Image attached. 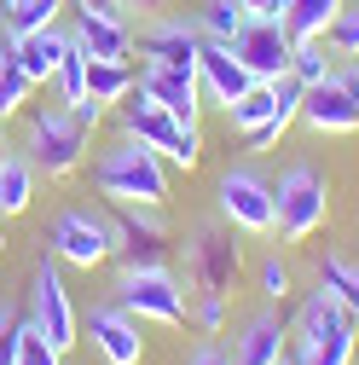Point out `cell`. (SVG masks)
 <instances>
[{
	"label": "cell",
	"mask_w": 359,
	"mask_h": 365,
	"mask_svg": "<svg viewBox=\"0 0 359 365\" xmlns=\"http://www.w3.org/2000/svg\"><path fill=\"white\" fill-rule=\"evenodd\" d=\"M93 192L105 203H168V163L151 145L116 133L93 157Z\"/></svg>",
	"instance_id": "1"
},
{
	"label": "cell",
	"mask_w": 359,
	"mask_h": 365,
	"mask_svg": "<svg viewBox=\"0 0 359 365\" xmlns=\"http://www.w3.org/2000/svg\"><path fill=\"white\" fill-rule=\"evenodd\" d=\"M359 354V319L319 284L307 290L301 313H296V336H290V359L296 365H353Z\"/></svg>",
	"instance_id": "2"
},
{
	"label": "cell",
	"mask_w": 359,
	"mask_h": 365,
	"mask_svg": "<svg viewBox=\"0 0 359 365\" xmlns=\"http://www.w3.org/2000/svg\"><path fill=\"white\" fill-rule=\"evenodd\" d=\"M116 133L151 145L168 168H197V163H203V133H197V122L168 116L151 93H140V87H133V93L116 105Z\"/></svg>",
	"instance_id": "3"
},
{
	"label": "cell",
	"mask_w": 359,
	"mask_h": 365,
	"mask_svg": "<svg viewBox=\"0 0 359 365\" xmlns=\"http://www.w3.org/2000/svg\"><path fill=\"white\" fill-rule=\"evenodd\" d=\"M35 174H47V180H70L81 163H87V128L76 122L70 105H35L24 116V145H18Z\"/></svg>",
	"instance_id": "4"
},
{
	"label": "cell",
	"mask_w": 359,
	"mask_h": 365,
	"mask_svg": "<svg viewBox=\"0 0 359 365\" xmlns=\"http://www.w3.org/2000/svg\"><path fill=\"white\" fill-rule=\"evenodd\" d=\"M116 307L133 313L140 325H186L192 307H186V284H180V272H168L162 261L151 267H122L116 279Z\"/></svg>",
	"instance_id": "5"
},
{
	"label": "cell",
	"mask_w": 359,
	"mask_h": 365,
	"mask_svg": "<svg viewBox=\"0 0 359 365\" xmlns=\"http://www.w3.org/2000/svg\"><path fill=\"white\" fill-rule=\"evenodd\" d=\"M273 197H279V238L284 244H307L331 215V186H325V174L313 163H290L279 174Z\"/></svg>",
	"instance_id": "6"
},
{
	"label": "cell",
	"mask_w": 359,
	"mask_h": 365,
	"mask_svg": "<svg viewBox=\"0 0 359 365\" xmlns=\"http://www.w3.org/2000/svg\"><path fill=\"white\" fill-rule=\"evenodd\" d=\"M244 267V250H238V232L227 220H197L192 238H186V284L203 290V296H227L232 279Z\"/></svg>",
	"instance_id": "7"
},
{
	"label": "cell",
	"mask_w": 359,
	"mask_h": 365,
	"mask_svg": "<svg viewBox=\"0 0 359 365\" xmlns=\"http://www.w3.org/2000/svg\"><path fill=\"white\" fill-rule=\"evenodd\" d=\"M47 250H53V261L81 267V272L105 267L116 255V220H110V209H64L53 220V232H47Z\"/></svg>",
	"instance_id": "8"
},
{
	"label": "cell",
	"mask_w": 359,
	"mask_h": 365,
	"mask_svg": "<svg viewBox=\"0 0 359 365\" xmlns=\"http://www.w3.org/2000/svg\"><path fill=\"white\" fill-rule=\"evenodd\" d=\"M220 220L232 232H249V238H273L279 232V197H273V180L255 174V168H227L220 174Z\"/></svg>",
	"instance_id": "9"
},
{
	"label": "cell",
	"mask_w": 359,
	"mask_h": 365,
	"mask_svg": "<svg viewBox=\"0 0 359 365\" xmlns=\"http://www.w3.org/2000/svg\"><path fill=\"white\" fill-rule=\"evenodd\" d=\"M133 53H140L145 64L197 70V53H203V29H197V18H180V12H157V18H140V29H133Z\"/></svg>",
	"instance_id": "10"
},
{
	"label": "cell",
	"mask_w": 359,
	"mask_h": 365,
	"mask_svg": "<svg viewBox=\"0 0 359 365\" xmlns=\"http://www.w3.org/2000/svg\"><path fill=\"white\" fill-rule=\"evenodd\" d=\"M29 319H35V331L47 336L58 354L76 348V302H70V290H64L58 261H47V255L35 261V279H29Z\"/></svg>",
	"instance_id": "11"
},
{
	"label": "cell",
	"mask_w": 359,
	"mask_h": 365,
	"mask_svg": "<svg viewBox=\"0 0 359 365\" xmlns=\"http://www.w3.org/2000/svg\"><path fill=\"white\" fill-rule=\"evenodd\" d=\"M290 47H296V35L284 29V18H249L232 41V53L238 64L255 76V81H279L290 76Z\"/></svg>",
	"instance_id": "12"
},
{
	"label": "cell",
	"mask_w": 359,
	"mask_h": 365,
	"mask_svg": "<svg viewBox=\"0 0 359 365\" xmlns=\"http://www.w3.org/2000/svg\"><path fill=\"white\" fill-rule=\"evenodd\" d=\"M110 220H116V255L128 267L162 261V238H168L162 203H110Z\"/></svg>",
	"instance_id": "13"
},
{
	"label": "cell",
	"mask_w": 359,
	"mask_h": 365,
	"mask_svg": "<svg viewBox=\"0 0 359 365\" xmlns=\"http://www.w3.org/2000/svg\"><path fill=\"white\" fill-rule=\"evenodd\" d=\"M87 336H93V354H99L105 365H140V359H145L140 319H133V313H122L116 302H105V307H93V313H87Z\"/></svg>",
	"instance_id": "14"
},
{
	"label": "cell",
	"mask_w": 359,
	"mask_h": 365,
	"mask_svg": "<svg viewBox=\"0 0 359 365\" xmlns=\"http://www.w3.org/2000/svg\"><path fill=\"white\" fill-rule=\"evenodd\" d=\"M296 122L307 128V133H325V140H342V133H359V105L342 93V87L325 76V81H313V87H301V110H296Z\"/></svg>",
	"instance_id": "15"
},
{
	"label": "cell",
	"mask_w": 359,
	"mask_h": 365,
	"mask_svg": "<svg viewBox=\"0 0 359 365\" xmlns=\"http://www.w3.org/2000/svg\"><path fill=\"white\" fill-rule=\"evenodd\" d=\"M197 87H203V105L232 110V105L249 93V87H255V76L238 64L232 47H220V41H203V53H197Z\"/></svg>",
	"instance_id": "16"
},
{
	"label": "cell",
	"mask_w": 359,
	"mask_h": 365,
	"mask_svg": "<svg viewBox=\"0 0 359 365\" xmlns=\"http://www.w3.org/2000/svg\"><path fill=\"white\" fill-rule=\"evenodd\" d=\"M140 93H151L168 116L180 122H197L203 116V87L197 70H168V64H140Z\"/></svg>",
	"instance_id": "17"
},
{
	"label": "cell",
	"mask_w": 359,
	"mask_h": 365,
	"mask_svg": "<svg viewBox=\"0 0 359 365\" xmlns=\"http://www.w3.org/2000/svg\"><path fill=\"white\" fill-rule=\"evenodd\" d=\"M284 354H290V325L273 307L249 313L238 325V336H232V365H279Z\"/></svg>",
	"instance_id": "18"
},
{
	"label": "cell",
	"mask_w": 359,
	"mask_h": 365,
	"mask_svg": "<svg viewBox=\"0 0 359 365\" xmlns=\"http://www.w3.org/2000/svg\"><path fill=\"white\" fill-rule=\"evenodd\" d=\"M76 47L87 58H133V24L128 18H105V12H76Z\"/></svg>",
	"instance_id": "19"
},
{
	"label": "cell",
	"mask_w": 359,
	"mask_h": 365,
	"mask_svg": "<svg viewBox=\"0 0 359 365\" xmlns=\"http://www.w3.org/2000/svg\"><path fill=\"white\" fill-rule=\"evenodd\" d=\"M70 47H76V35H70L64 24H47V29H35V35L18 41V64H24V76L41 87V81H53V76H58V64H64Z\"/></svg>",
	"instance_id": "20"
},
{
	"label": "cell",
	"mask_w": 359,
	"mask_h": 365,
	"mask_svg": "<svg viewBox=\"0 0 359 365\" xmlns=\"http://www.w3.org/2000/svg\"><path fill=\"white\" fill-rule=\"evenodd\" d=\"M133 87H140L133 58H87V99H99L105 110H116Z\"/></svg>",
	"instance_id": "21"
},
{
	"label": "cell",
	"mask_w": 359,
	"mask_h": 365,
	"mask_svg": "<svg viewBox=\"0 0 359 365\" xmlns=\"http://www.w3.org/2000/svg\"><path fill=\"white\" fill-rule=\"evenodd\" d=\"M35 163L12 145L6 157H0V220H12V215H24L29 203H35Z\"/></svg>",
	"instance_id": "22"
},
{
	"label": "cell",
	"mask_w": 359,
	"mask_h": 365,
	"mask_svg": "<svg viewBox=\"0 0 359 365\" xmlns=\"http://www.w3.org/2000/svg\"><path fill=\"white\" fill-rule=\"evenodd\" d=\"M58 12H64V0H0V35H6V41H24V35H35V29L58 24Z\"/></svg>",
	"instance_id": "23"
},
{
	"label": "cell",
	"mask_w": 359,
	"mask_h": 365,
	"mask_svg": "<svg viewBox=\"0 0 359 365\" xmlns=\"http://www.w3.org/2000/svg\"><path fill=\"white\" fill-rule=\"evenodd\" d=\"M29 93H35V81H29L24 64H18V41L0 35V122H12V116L29 105Z\"/></svg>",
	"instance_id": "24"
},
{
	"label": "cell",
	"mask_w": 359,
	"mask_h": 365,
	"mask_svg": "<svg viewBox=\"0 0 359 365\" xmlns=\"http://www.w3.org/2000/svg\"><path fill=\"white\" fill-rule=\"evenodd\" d=\"M342 6H348V0H284V29H290L296 41L331 35V24L342 18Z\"/></svg>",
	"instance_id": "25"
},
{
	"label": "cell",
	"mask_w": 359,
	"mask_h": 365,
	"mask_svg": "<svg viewBox=\"0 0 359 365\" xmlns=\"http://www.w3.org/2000/svg\"><path fill=\"white\" fill-rule=\"evenodd\" d=\"M192 18H197V29H203V41H220V47H232L238 29L249 24L244 0H203V12H192Z\"/></svg>",
	"instance_id": "26"
},
{
	"label": "cell",
	"mask_w": 359,
	"mask_h": 365,
	"mask_svg": "<svg viewBox=\"0 0 359 365\" xmlns=\"http://www.w3.org/2000/svg\"><path fill=\"white\" fill-rule=\"evenodd\" d=\"M319 284H325V290H331V296L359 319V261H348V255H336V250H331V255L319 261Z\"/></svg>",
	"instance_id": "27"
},
{
	"label": "cell",
	"mask_w": 359,
	"mask_h": 365,
	"mask_svg": "<svg viewBox=\"0 0 359 365\" xmlns=\"http://www.w3.org/2000/svg\"><path fill=\"white\" fill-rule=\"evenodd\" d=\"M331 64H336V53H331V41H325V35H307V41H296V47H290V76H296L301 87L325 81Z\"/></svg>",
	"instance_id": "28"
},
{
	"label": "cell",
	"mask_w": 359,
	"mask_h": 365,
	"mask_svg": "<svg viewBox=\"0 0 359 365\" xmlns=\"http://www.w3.org/2000/svg\"><path fill=\"white\" fill-rule=\"evenodd\" d=\"M273 110H279V81H255V87H249V93H244L227 116H232V128H238V133H249V128H261Z\"/></svg>",
	"instance_id": "29"
},
{
	"label": "cell",
	"mask_w": 359,
	"mask_h": 365,
	"mask_svg": "<svg viewBox=\"0 0 359 365\" xmlns=\"http://www.w3.org/2000/svg\"><path fill=\"white\" fill-rule=\"evenodd\" d=\"M12 365H64V354L35 331V319H18V354H12Z\"/></svg>",
	"instance_id": "30"
},
{
	"label": "cell",
	"mask_w": 359,
	"mask_h": 365,
	"mask_svg": "<svg viewBox=\"0 0 359 365\" xmlns=\"http://www.w3.org/2000/svg\"><path fill=\"white\" fill-rule=\"evenodd\" d=\"M53 81H58V93H64V105H81V99H87V53H81V47H70Z\"/></svg>",
	"instance_id": "31"
},
{
	"label": "cell",
	"mask_w": 359,
	"mask_h": 365,
	"mask_svg": "<svg viewBox=\"0 0 359 365\" xmlns=\"http://www.w3.org/2000/svg\"><path fill=\"white\" fill-rule=\"evenodd\" d=\"M331 53L336 58H359V0H348V6H342V18L331 24Z\"/></svg>",
	"instance_id": "32"
},
{
	"label": "cell",
	"mask_w": 359,
	"mask_h": 365,
	"mask_svg": "<svg viewBox=\"0 0 359 365\" xmlns=\"http://www.w3.org/2000/svg\"><path fill=\"white\" fill-rule=\"evenodd\" d=\"M255 279H261V296H266V302H284V296L296 290V272H290V261H279V255H266Z\"/></svg>",
	"instance_id": "33"
},
{
	"label": "cell",
	"mask_w": 359,
	"mask_h": 365,
	"mask_svg": "<svg viewBox=\"0 0 359 365\" xmlns=\"http://www.w3.org/2000/svg\"><path fill=\"white\" fill-rule=\"evenodd\" d=\"M192 325H197L203 336H220V331H227V296H203V302L192 307Z\"/></svg>",
	"instance_id": "34"
},
{
	"label": "cell",
	"mask_w": 359,
	"mask_h": 365,
	"mask_svg": "<svg viewBox=\"0 0 359 365\" xmlns=\"http://www.w3.org/2000/svg\"><path fill=\"white\" fill-rule=\"evenodd\" d=\"M18 307L12 302H0V365H12V354H18Z\"/></svg>",
	"instance_id": "35"
},
{
	"label": "cell",
	"mask_w": 359,
	"mask_h": 365,
	"mask_svg": "<svg viewBox=\"0 0 359 365\" xmlns=\"http://www.w3.org/2000/svg\"><path fill=\"white\" fill-rule=\"evenodd\" d=\"M331 81H336L342 93L359 105V58H336V64H331Z\"/></svg>",
	"instance_id": "36"
},
{
	"label": "cell",
	"mask_w": 359,
	"mask_h": 365,
	"mask_svg": "<svg viewBox=\"0 0 359 365\" xmlns=\"http://www.w3.org/2000/svg\"><path fill=\"white\" fill-rule=\"evenodd\" d=\"M186 365H232V354H227V348H220L214 336H203V342H197V348L186 354Z\"/></svg>",
	"instance_id": "37"
},
{
	"label": "cell",
	"mask_w": 359,
	"mask_h": 365,
	"mask_svg": "<svg viewBox=\"0 0 359 365\" xmlns=\"http://www.w3.org/2000/svg\"><path fill=\"white\" fill-rule=\"evenodd\" d=\"M76 12H105V18H128V0H70ZM133 24V18H128Z\"/></svg>",
	"instance_id": "38"
},
{
	"label": "cell",
	"mask_w": 359,
	"mask_h": 365,
	"mask_svg": "<svg viewBox=\"0 0 359 365\" xmlns=\"http://www.w3.org/2000/svg\"><path fill=\"white\" fill-rule=\"evenodd\" d=\"M70 110H76V122H81V128H87V133H93V128H99V122H105V116H110V110H105V105H99V99H81V105H70Z\"/></svg>",
	"instance_id": "39"
},
{
	"label": "cell",
	"mask_w": 359,
	"mask_h": 365,
	"mask_svg": "<svg viewBox=\"0 0 359 365\" xmlns=\"http://www.w3.org/2000/svg\"><path fill=\"white\" fill-rule=\"evenodd\" d=\"M249 18H284V0H244Z\"/></svg>",
	"instance_id": "40"
},
{
	"label": "cell",
	"mask_w": 359,
	"mask_h": 365,
	"mask_svg": "<svg viewBox=\"0 0 359 365\" xmlns=\"http://www.w3.org/2000/svg\"><path fill=\"white\" fill-rule=\"evenodd\" d=\"M140 12V18H157V12H168V0H128V18Z\"/></svg>",
	"instance_id": "41"
},
{
	"label": "cell",
	"mask_w": 359,
	"mask_h": 365,
	"mask_svg": "<svg viewBox=\"0 0 359 365\" xmlns=\"http://www.w3.org/2000/svg\"><path fill=\"white\" fill-rule=\"evenodd\" d=\"M12 151V140H6V122H0V157H6Z\"/></svg>",
	"instance_id": "42"
},
{
	"label": "cell",
	"mask_w": 359,
	"mask_h": 365,
	"mask_svg": "<svg viewBox=\"0 0 359 365\" xmlns=\"http://www.w3.org/2000/svg\"><path fill=\"white\" fill-rule=\"evenodd\" d=\"M0 255H6V220H0Z\"/></svg>",
	"instance_id": "43"
},
{
	"label": "cell",
	"mask_w": 359,
	"mask_h": 365,
	"mask_svg": "<svg viewBox=\"0 0 359 365\" xmlns=\"http://www.w3.org/2000/svg\"><path fill=\"white\" fill-rule=\"evenodd\" d=\"M279 365H296V359H290V354H284V359H279Z\"/></svg>",
	"instance_id": "44"
}]
</instances>
